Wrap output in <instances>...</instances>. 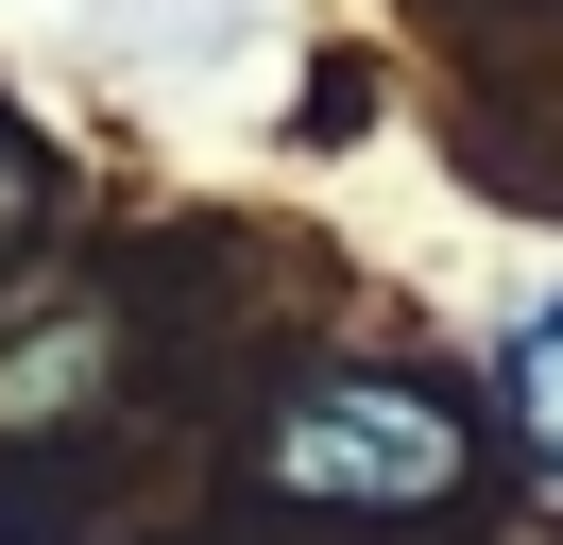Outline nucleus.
<instances>
[{
	"label": "nucleus",
	"mask_w": 563,
	"mask_h": 545,
	"mask_svg": "<svg viewBox=\"0 0 563 545\" xmlns=\"http://www.w3.org/2000/svg\"><path fill=\"white\" fill-rule=\"evenodd\" d=\"M478 477V426H461L427 375H308V392L256 426V494L324 511V529H410Z\"/></svg>",
	"instance_id": "nucleus-1"
},
{
	"label": "nucleus",
	"mask_w": 563,
	"mask_h": 545,
	"mask_svg": "<svg viewBox=\"0 0 563 545\" xmlns=\"http://www.w3.org/2000/svg\"><path fill=\"white\" fill-rule=\"evenodd\" d=\"M512 409H529V443L563 460V307H529V324H512Z\"/></svg>",
	"instance_id": "nucleus-2"
},
{
	"label": "nucleus",
	"mask_w": 563,
	"mask_h": 545,
	"mask_svg": "<svg viewBox=\"0 0 563 545\" xmlns=\"http://www.w3.org/2000/svg\"><path fill=\"white\" fill-rule=\"evenodd\" d=\"M35 204H52V170H35V136L0 120V256H18V238H35Z\"/></svg>",
	"instance_id": "nucleus-3"
}]
</instances>
